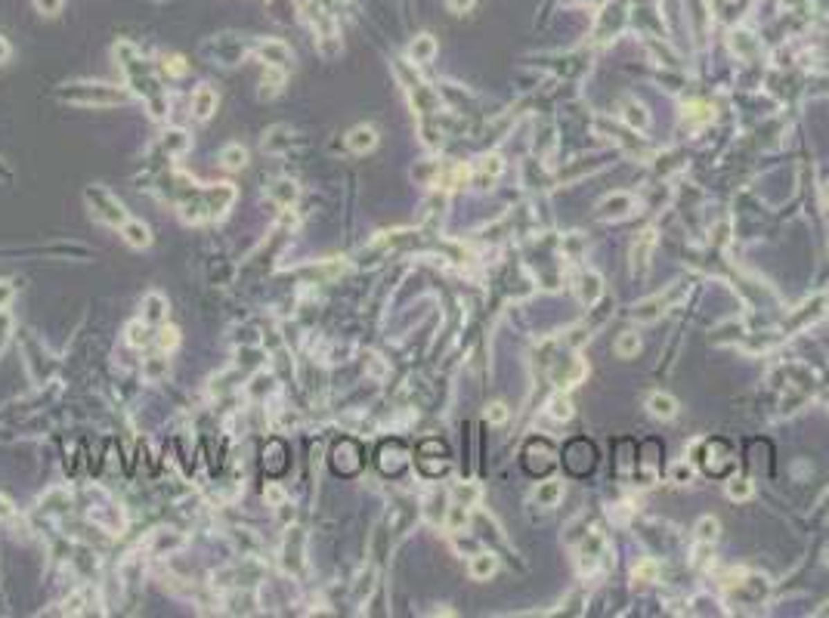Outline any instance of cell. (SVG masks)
Here are the masks:
<instances>
[{
  "label": "cell",
  "instance_id": "cell-37",
  "mask_svg": "<svg viewBox=\"0 0 829 618\" xmlns=\"http://www.w3.org/2000/svg\"><path fill=\"white\" fill-rule=\"evenodd\" d=\"M12 294H16V291H12V284L10 282H0V309H3L6 303L12 300Z\"/></svg>",
  "mask_w": 829,
  "mask_h": 618
},
{
  "label": "cell",
  "instance_id": "cell-31",
  "mask_svg": "<svg viewBox=\"0 0 829 618\" xmlns=\"http://www.w3.org/2000/svg\"><path fill=\"white\" fill-rule=\"evenodd\" d=\"M486 421H489V424H505V421H508V408H505L501 402H492V405L486 408Z\"/></svg>",
  "mask_w": 829,
  "mask_h": 618
},
{
  "label": "cell",
  "instance_id": "cell-26",
  "mask_svg": "<svg viewBox=\"0 0 829 618\" xmlns=\"http://www.w3.org/2000/svg\"><path fill=\"white\" fill-rule=\"evenodd\" d=\"M505 170V164H501V158L499 155H489V158H480V174L483 176H489V179H495Z\"/></svg>",
  "mask_w": 829,
  "mask_h": 618
},
{
  "label": "cell",
  "instance_id": "cell-6",
  "mask_svg": "<svg viewBox=\"0 0 829 618\" xmlns=\"http://www.w3.org/2000/svg\"><path fill=\"white\" fill-rule=\"evenodd\" d=\"M214 111H217V93L211 87H198L192 93V115H195L198 121H208Z\"/></svg>",
  "mask_w": 829,
  "mask_h": 618
},
{
  "label": "cell",
  "instance_id": "cell-32",
  "mask_svg": "<svg viewBox=\"0 0 829 618\" xmlns=\"http://www.w3.org/2000/svg\"><path fill=\"white\" fill-rule=\"evenodd\" d=\"M656 572H659V569H656V563L653 560H644L638 569H634V578H638V581H653Z\"/></svg>",
  "mask_w": 829,
  "mask_h": 618
},
{
  "label": "cell",
  "instance_id": "cell-11",
  "mask_svg": "<svg viewBox=\"0 0 829 618\" xmlns=\"http://www.w3.org/2000/svg\"><path fill=\"white\" fill-rule=\"evenodd\" d=\"M600 294H603L600 275H594V272H585V275L579 278V300L585 303V307H594V303L600 300Z\"/></svg>",
  "mask_w": 829,
  "mask_h": 618
},
{
  "label": "cell",
  "instance_id": "cell-19",
  "mask_svg": "<svg viewBox=\"0 0 829 618\" xmlns=\"http://www.w3.org/2000/svg\"><path fill=\"white\" fill-rule=\"evenodd\" d=\"M189 143H192V139L186 136V130H170V133H164V149H168L170 155H180V152H186V149H189Z\"/></svg>",
  "mask_w": 829,
  "mask_h": 618
},
{
  "label": "cell",
  "instance_id": "cell-23",
  "mask_svg": "<svg viewBox=\"0 0 829 618\" xmlns=\"http://www.w3.org/2000/svg\"><path fill=\"white\" fill-rule=\"evenodd\" d=\"M696 538H699V541H715V538H718V520H715V516H702V520L696 522Z\"/></svg>",
  "mask_w": 829,
  "mask_h": 618
},
{
  "label": "cell",
  "instance_id": "cell-34",
  "mask_svg": "<svg viewBox=\"0 0 829 618\" xmlns=\"http://www.w3.org/2000/svg\"><path fill=\"white\" fill-rule=\"evenodd\" d=\"M35 6L44 12V16H56L62 10V0H35Z\"/></svg>",
  "mask_w": 829,
  "mask_h": 618
},
{
  "label": "cell",
  "instance_id": "cell-16",
  "mask_svg": "<svg viewBox=\"0 0 829 618\" xmlns=\"http://www.w3.org/2000/svg\"><path fill=\"white\" fill-rule=\"evenodd\" d=\"M560 498H563V486L557 480L539 482V489H535V501H539V507H554Z\"/></svg>",
  "mask_w": 829,
  "mask_h": 618
},
{
  "label": "cell",
  "instance_id": "cell-12",
  "mask_svg": "<svg viewBox=\"0 0 829 618\" xmlns=\"http://www.w3.org/2000/svg\"><path fill=\"white\" fill-rule=\"evenodd\" d=\"M143 318H145V322H152V325L164 322V318H168V300H164L161 294H155V291H152V294H145L143 297Z\"/></svg>",
  "mask_w": 829,
  "mask_h": 618
},
{
  "label": "cell",
  "instance_id": "cell-5",
  "mask_svg": "<svg viewBox=\"0 0 829 618\" xmlns=\"http://www.w3.org/2000/svg\"><path fill=\"white\" fill-rule=\"evenodd\" d=\"M257 53H260V59L269 65V69H288V62H291V50L282 41L260 44V50H257Z\"/></svg>",
  "mask_w": 829,
  "mask_h": 618
},
{
  "label": "cell",
  "instance_id": "cell-20",
  "mask_svg": "<svg viewBox=\"0 0 829 618\" xmlns=\"http://www.w3.org/2000/svg\"><path fill=\"white\" fill-rule=\"evenodd\" d=\"M653 244H656V232H653V229H647L644 235H641V242L634 244V251H632V254H634V266H638V263L644 266V263H647L650 248H653Z\"/></svg>",
  "mask_w": 829,
  "mask_h": 618
},
{
  "label": "cell",
  "instance_id": "cell-27",
  "mask_svg": "<svg viewBox=\"0 0 829 618\" xmlns=\"http://www.w3.org/2000/svg\"><path fill=\"white\" fill-rule=\"evenodd\" d=\"M727 495H731L733 501H746V498L752 495V482L749 480H733L731 486H727Z\"/></svg>",
  "mask_w": 829,
  "mask_h": 618
},
{
  "label": "cell",
  "instance_id": "cell-30",
  "mask_svg": "<svg viewBox=\"0 0 829 618\" xmlns=\"http://www.w3.org/2000/svg\"><path fill=\"white\" fill-rule=\"evenodd\" d=\"M464 522H467V510H464V507H452V510H449V522H446L449 531H458Z\"/></svg>",
  "mask_w": 829,
  "mask_h": 618
},
{
  "label": "cell",
  "instance_id": "cell-4",
  "mask_svg": "<svg viewBox=\"0 0 829 618\" xmlns=\"http://www.w3.org/2000/svg\"><path fill=\"white\" fill-rule=\"evenodd\" d=\"M347 145L350 152H356V155H366L377 145V130L371 127V124H362V127H353L347 133Z\"/></svg>",
  "mask_w": 829,
  "mask_h": 618
},
{
  "label": "cell",
  "instance_id": "cell-8",
  "mask_svg": "<svg viewBox=\"0 0 829 618\" xmlns=\"http://www.w3.org/2000/svg\"><path fill=\"white\" fill-rule=\"evenodd\" d=\"M121 235H124V242H127L130 248H136V251H143V248H149V244H152L149 226L139 223V220H127V223H124L121 226Z\"/></svg>",
  "mask_w": 829,
  "mask_h": 618
},
{
  "label": "cell",
  "instance_id": "cell-15",
  "mask_svg": "<svg viewBox=\"0 0 829 618\" xmlns=\"http://www.w3.org/2000/svg\"><path fill=\"white\" fill-rule=\"evenodd\" d=\"M409 56L415 59V62H430V59L436 56V41L430 35H421L415 37L412 46H409Z\"/></svg>",
  "mask_w": 829,
  "mask_h": 618
},
{
  "label": "cell",
  "instance_id": "cell-9",
  "mask_svg": "<svg viewBox=\"0 0 829 618\" xmlns=\"http://www.w3.org/2000/svg\"><path fill=\"white\" fill-rule=\"evenodd\" d=\"M499 572V556L495 554H476L470 556V578H476V581H486V578H492Z\"/></svg>",
  "mask_w": 829,
  "mask_h": 618
},
{
  "label": "cell",
  "instance_id": "cell-10",
  "mask_svg": "<svg viewBox=\"0 0 829 618\" xmlns=\"http://www.w3.org/2000/svg\"><path fill=\"white\" fill-rule=\"evenodd\" d=\"M628 210H634V198L632 195H625V192H616V195H609V198H603L600 201V214L603 217H625Z\"/></svg>",
  "mask_w": 829,
  "mask_h": 618
},
{
  "label": "cell",
  "instance_id": "cell-17",
  "mask_svg": "<svg viewBox=\"0 0 829 618\" xmlns=\"http://www.w3.org/2000/svg\"><path fill=\"white\" fill-rule=\"evenodd\" d=\"M269 198H273V201H278L282 208H288V204L297 198V185L291 183V179H276V183L269 185Z\"/></svg>",
  "mask_w": 829,
  "mask_h": 618
},
{
  "label": "cell",
  "instance_id": "cell-22",
  "mask_svg": "<svg viewBox=\"0 0 829 618\" xmlns=\"http://www.w3.org/2000/svg\"><path fill=\"white\" fill-rule=\"evenodd\" d=\"M548 411H551L554 421H569V417H573V402H569L567 396H554Z\"/></svg>",
  "mask_w": 829,
  "mask_h": 618
},
{
  "label": "cell",
  "instance_id": "cell-13",
  "mask_svg": "<svg viewBox=\"0 0 829 618\" xmlns=\"http://www.w3.org/2000/svg\"><path fill=\"white\" fill-rule=\"evenodd\" d=\"M622 118H625L632 127H638V130H647L650 127V115H647V109L641 102H634V99H625L622 102Z\"/></svg>",
  "mask_w": 829,
  "mask_h": 618
},
{
  "label": "cell",
  "instance_id": "cell-25",
  "mask_svg": "<svg viewBox=\"0 0 829 618\" xmlns=\"http://www.w3.org/2000/svg\"><path fill=\"white\" fill-rule=\"evenodd\" d=\"M168 371V358L164 356H152L149 362L143 365V374H145V381H158V377Z\"/></svg>",
  "mask_w": 829,
  "mask_h": 618
},
{
  "label": "cell",
  "instance_id": "cell-35",
  "mask_svg": "<svg viewBox=\"0 0 829 618\" xmlns=\"http://www.w3.org/2000/svg\"><path fill=\"white\" fill-rule=\"evenodd\" d=\"M690 476H693V470L687 467V464H675V467H672V480L675 482H687Z\"/></svg>",
  "mask_w": 829,
  "mask_h": 618
},
{
  "label": "cell",
  "instance_id": "cell-14",
  "mask_svg": "<svg viewBox=\"0 0 829 618\" xmlns=\"http://www.w3.org/2000/svg\"><path fill=\"white\" fill-rule=\"evenodd\" d=\"M220 161H223V167H229V170H242L244 164H248V152H244V145L229 143V145H223Z\"/></svg>",
  "mask_w": 829,
  "mask_h": 618
},
{
  "label": "cell",
  "instance_id": "cell-33",
  "mask_svg": "<svg viewBox=\"0 0 829 618\" xmlns=\"http://www.w3.org/2000/svg\"><path fill=\"white\" fill-rule=\"evenodd\" d=\"M263 498H267V504H273V507H285V491L278 486H267Z\"/></svg>",
  "mask_w": 829,
  "mask_h": 618
},
{
  "label": "cell",
  "instance_id": "cell-7",
  "mask_svg": "<svg viewBox=\"0 0 829 618\" xmlns=\"http://www.w3.org/2000/svg\"><path fill=\"white\" fill-rule=\"evenodd\" d=\"M647 408L653 417H659V421H672L675 415H678V402H675V396L668 393H650L647 396Z\"/></svg>",
  "mask_w": 829,
  "mask_h": 618
},
{
  "label": "cell",
  "instance_id": "cell-38",
  "mask_svg": "<svg viewBox=\"0 0 829 618\" xmlns=\"http://www.w3.org/2000/svg\"><path fill=\"white\" fill-rule=\"evenodd\" d=\"M3 59H10V44L0 37V62H3Z\"/></svg>",
  "mask_w": 829,
  "mask_h": 618
},
{
  "label": "cell",
  "instance_id": "cell-18",
  "mask_svg": "<svg viewBox=\"0 0 829 618\" xmlns=\"http://www.w3.org/2000/svg\"><path fill=\"white\" fill-rule=\"evenodd\" d=\"M613 349H616V356H619V358H632V356H638V349H641V337L634 334V331H622Z\"/></svg>",
  "mask_w": 829,
  "mask_h": 618
},
{
  "label": "cell",
  "instance_id": "cell-29",
  "mask_svg": "<svg viewBox=\"0 0 829 618\" xmlns=\"http://www.w3.org/2000/svg\"><path fill=\"white\" fill-rule=\"evenodd\" d=\"M684 111H690V118H696L699 124L712 121V109H708V105H702V102H690ZM684 118H687V115H684Z\"/></svg>",
  "mask_w": 829,
  "mask_h": 618
},
{
  "label": "cell",
  "instance_id": "cell-2",
  "mask_svg": "<svg viewBox=\"0 0 829 618\" xmlns=\"http://www.w3.org/2000/svg\"><path fill=\"white\" fill-rule=\"evenodd\" d=\"M87 201H90V208H93V217H96V220H102V223H109V226H124V223L130 220L127 210H124V204L118 201V198H112L105 189H99V185L87 189Z\"/></svg>",
  "mask_w": 829,
  "mask_h": 618
},
{
  "label": "cell",
  "instance_id": "cell-3",
  "mask_svg": "<svg viewBox=\"0 0 829 618\" xmlns=\"http://www.w3.org/2000/svg\"><path fill=\"white\" fill-rule=\"evenodd\" d=\"M675 297H678V291H668L666 297H662V294H656V297H650V300H644V303H638V307H634V312H632V316L638 318V322H656V318H659L662 312H666V307H668V303L675 300Z\"/></svg>",
  "mask_w": 829,
  "mask_h": 618
},
{
  "label": "cell",
  "instance_id": "cell-24",
  "mask_svg": "<svg viewBox=\"0 0 829 618\" xmlns=\"http://www.w3.org/2000/svg\"><path fill=\"white\" fill-rule=\"evenodd\" d=\"M127 343H130V347H143V343H149V328H145V318H143V322H130L127 325Z\"/></svg>",
  "mask_w": 829,
  "mask_h": 618
},
{
  "label": "cell",
  "instance_id": "cell-1",
  "mask_svg": "<svg viewBox=\"0 0 829 618\" xmlns=\"http://www.w3.org/2000/svg\"><path fill=\"white\" fill-rule=\"evenodd\" d=\"M59 96L81 105H118L127 99V93L121 87H105V84H75V87L62 90Z\"/></svg>",
  "mask_w": 829,
  "mask_h": 618
},
{
  "label": "cell",
  "instance_id": "cell-28",
  "mask_svg": "<svg viewBox=\"0 0 829 618\" xmlns=\"http://www.w3.org/2000/svg\"><path fill=\"white\" fill-rule=\"evenodd\" d=\"M177 343H180V331L177 328H161L158 331V347L161 349H174Z\"/></svg>",
  "mask_w": 829,
  "mask_h": 618
},
{
  "label": "cell",
  "instance_id": "cell-36",
  "mask_svg": "<svg viewBox=\"0 0 829 618\" xmlns=\"http://www.w3.org/2000/svg\"><path fill=\"white\" fill-rule=\"evenodd\" d=\"M446 3H449V10L452 12H470L476 0H446Z\"/></svg>",
  "mask_w": 829,
  "mask_h": 618
},
{
  "label": "cell",
  "instance_id": "cell-39",
  "mask_svg": "<svg viewBox=\"0 0 829 618\" xmlns=\"http://www.w3.org/2000/svg\"><path fill=\"white\" fill-rule=\"evenodd\" d=\"M826 566H829V547H826Z\"/></svg>",
  "mask_w": 829,
  "mask_h": 618
},
{
  "label": "cell",
  "instance_id": "cell-21",
  "mask_svg": "<svg viewBox=\"0 0 829 618\" xmlns=\"http://www.w3.org/2000/svg\"><path fill=\"white\" fill-rule=\"evenodd\" d=\"M731 46L740 53V56H752V53H755V46H758V44H755V37L749 35V31H742V28H740V31H733Z\"/></svg>",
  "mask_w": 829,
  "mask_h": 618
}]
</instances>
